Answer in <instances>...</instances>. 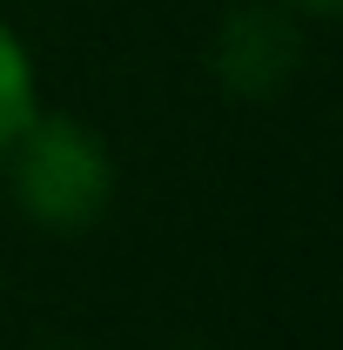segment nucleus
I'll use <instances>...</instances> for the list:
<instances>
[{
    "mask_svg": "<svg viewBox=\"0 0 343 350\" xmlns=\"http://www.w3.org/2000/svg\"><path fill=\"white\" fill-rule=\"evenodd\" d=\"M0 169L14 182V202L41 229H61V236L94 229L115 202V155L74 115H34L20 129V142L0 155Z\"/></svg>",
    "mask_w": 343,
    "mask_h": 350,
    "instance_id": "1",
    "label": "nucleus"
},
{
    "mask_svg": "<svg viewBox=\"0 0 343 350\" xmlns=\"http://www.w3.org/2000/svg\"><path fill=\"white\" fill-rule=\"evenodd\" d=\"M215 68L236 94H269L297 75V34L283 21V7H243L222 21L215 34Z\"/></svg>",
    "mask_w": 343,
    "mask_h": 350,
    "instance_id": "2",
    "label": "nucleus"
},
{
    "mask_svg": "<svg viewBox=\"0 0 343 350\" xmlns=\"http://www.w3.org/2000/svg\"><path fill=\"white\" fill-rule=\"evenodd\" d=\"M41 115V88H34V54L20 47V34L0 21V155L20 142V129Z\"/></svg>",
    "mask_w": 343,
    "mask_h": 350,
    "instance_id": "3",
    "label": "nucleus"
},
{
    "mask_svg": "<svg viewBox=\"0 0 343 350\" xmlns=\"http://www.w3.org/2000/svg\"><path fill=\"white\" fill-rule=\"evenodd\" d=\"M283 7H297V14H316V21H323V14H337V0H283Z\"/></svg>",
    "mask_w": 343,
    "mask_h": 350,
    "instance_id": "4",
    "label": "nucleus"
}]
</instances>
